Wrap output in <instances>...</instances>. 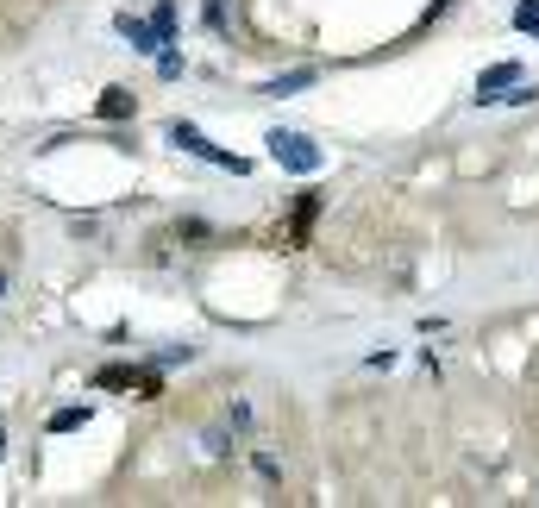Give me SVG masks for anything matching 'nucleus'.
Instances as JSON below:
<instances>
[{
  "mask_svg": "<svg viewBox=\"0 0 539 508\" xmlns=\"http://www.w3.org/2000/svg\"><path fill=\"white\" fill-rule=\"evenodd\" d=\"M138 101L126 95V88H107V101H101V120H132Z\"/></svg>",
  "mask_w": 539,
  "mask_h": 508,
  "instance_id": "7",
  "label": "nucleus"
},
{
  "mask_svg": "<svg viewBox=\"0 0 539 508\" xmlns=\"http://www.w3.org/2000/svg\"><path fill=\"white\" fill-rule=\"evenodd\" d=\"M514 82H527V69H521V63H489L483 76H477V101H502Z\"/></svg>",
  "mask_w": 539,
  "mask_h": 508,
  "instance_id": "3",
  "label": "nucleus"
},
{
  "mask_svg": "<svg viewBox=\"0 0 539 508\" xmlns=\"http://www.w3.org/2000/svg\"><path fill=\"white\" fill-rule=\"evenodd\" d=\"M120 38L132 44V51H163L157 32H151V19H138V13H120Z\"/></svg>",
  "mask_w": 539,
  "mask_h": 508,
  "instance_id": "4",
  "label": "nucleus"
},
{
  "mask_svg": "<svg viewBox=\"0 0 539 508\" xmlns=\"http://www.w3.org/2000/svg\"><path fill=\"white\" fill-rule=\"evenodd\" d=\"M151 32H157V44H176V0H157Z\"/></svg>",
  "mask_w": 539,
  "mask_h": 508,
  "instance_id": "6",
  "label": "nucleus"
},
{
  "mask_svg": "<svg viewBox=\"0 0 539 508\" xmlns=\"http://www.w3.org/2000/svg\"><path fill=\"white\" fill-rule=\"evenodd\" d=\"M157 76L176 82V76H182V51H163V57H157Z\"/></svg>",
  "mask_w": 539,
  "mask_h": 508,
  "instance_id": "10",
  "label": "nucleus"
},
{
  "mask_svg": "<svg viewBox=\"0 0 539 508\" xmlns=\"http://www.w3.org/2000/svg\"><path fill=\"white\" fill-rule=\"evenodd\" d=\"M514 32H527L539 44V0H514Z\"/></svg>",
  "mask_w": 539,
  "mask_h": 508,
  "instance_id": "8",
  "label": "nucleus"
},
{
  "mask_svg": "<svg viewBox=\"0 0 539 508\" xmlns=\"http://www.w3.org/2000/svg\"><path fill=\"white\" fill-rule=\"evenodd\" d=\"M314 82H320V69H289V76L264 82V95H276V101H283V95H295V88H314Z\"/></svg>",
  "mask_w": 539,
  "mask_h": 508,
  "instance_id": "5",
  "label": "nucleus"
},
{
  "mask_svg": "<svg viewBox=\"0 0 539 508\" xmlns=\"http://www.w3.org/2000/svg\"><path fill=\"white\" fill-rule=\"evenodd\" d=\"M76 427H88V402H82V408H57V414H51V433H76Z\"/></svg>",
  "mask_w": 539,
  "mask_h": 508,
  "instance_id": "9",
  "label": "nucleus"
},
{
  "mask_svg": "<svg viewBox=\"0 0 539 508\" xmlns=\"http://www.w3.org/2000/svg\"><path fill=\"white\" fill-rule=\"evenodd\" d=\"M264 145H270V164H276V170H295V176H314V170L326 164V151L314 145L308 132H283V126H276Z\"/></svg>",
  "mask_w": 539,
  "mask_h": 508,
  "instance_id": "1",
  "label": "nucleus"
},
{
  "mask_svg": "<svg viewBox=\"0 0 539 508\" xmlns=\"http://www.w3.org/2000/svg\"><path fill=\"white\" fill-rule=\"evenodd\" d=\"M170 145H176V151H189V157H201V164H214V170H232V176H245V170H251L245 157H232V151H220L214 138H207L201 126H189V120H176V126H170Z\"/></svg>",
  "mask_w": 539,
  "mask_h": 508,
  "instance_id": "2",
  "label": "nucleus"
},
{
  "mask_svg": "<svg viewBox=\"0 0 539 508\" xmlns=\"http://www.w3.org/2000/svg\"><path fill=\"white\" fill-rule=\"evenodd\" d=\"M0 295H7V264H0Z\"/></svg>",
  "mask_w": 539,
  "mask_h": 508,
  "instance_id": "11",
  "label": "nucleus"
}]
</instances>
